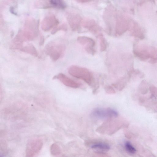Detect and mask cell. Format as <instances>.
I'll use <instances>...</instances> for the list:
<instances>
[{"label": "cell", "instance_id": "obj_1", "mask_svg": "<svg viewBox=\"0 0 157 157\" xmlns=\"http://www.w3.org/2000/svg\"><path fill=\"white\" fill-rule=\"evenodd\" d=\"M68 72L73 77L84 81L89 86H95L93 75L87 69L76 66H72L69 68Z\"/></svg>", "mask_w": 157, "mask_h": 157}, {"label": "cell", "instance_id": "obj_2", "mask_svg": "<svg viewBox=\"0 0 157 157\" xmlns=\"http://www.w3.org/2000/svg\"><path fill=\"white\" fill-rule=\"evenodd\" d=\"M66 49L65 45L58 40L52 41L45 47V52L51 59L56 61L63 55Z\"/></svg>", "mask_w": 157, "mask_h": 157}, {"label": "cell", "instance_id": "obj_3", "mask_svg": "<svg viewBox=\"0 0 157 157\" xmlns=\"http://www.w3.org/2000/svg\"><path fill=\"white\" fill-rule=\"evenodd\" d=\"M113 118L109 119L97 129V131L102 133L112 135L124 126L127 127L129 125L126 121L114 120Z\"/></svg>", "mask_w": 157, "mask_h": 157}, {"label": "cell", "instance_id": "obj_4", "mask_svg": "<svg viewBox=\"0 0 157 157\" xmlns=\"http://www.w3.org/2000/svg\"><path fill=\"white\" fill-rule=\"evenodd\" d=\"M91 115L92 117L97 119H109L117 117L118 113L116 111L111 108H97L92 111Z\"/></svg>", "mask_w": 157, "mask_h": 157}, {"label": "cell", "instance_id": "obj_5", "mask_svg": "<svg viewBox=\"0 0 157 157\" xmlns=\"http://www.w3.org/2000/svg\"><path fill=\"white\" fill-rule=\"evenodd\" d=\"M43 146V142L40 139H34L30 140L28 143L26 147V156H34L40 151Z\"/></svg>", "mask_w": 157, "mask_h": 157}, {"label": "cell", "instance_id": "obj_6", "mask_svg": "<svg viewBox=\"0 0 157 157\" xmlns=\"http://www.w3.org/2000/svg\"><path fill=\"white\" fill-rule=\"evenodd\" d=\"M53 79L58 80L65 85L71 88H80L81 86L80 83L74 81L62 73L55 75L53 77Z\"/></svg>", "mask_w": 157, "mask_h": 157}, {"label": "cell", "instance_id": "obj_7", "mask_svg": "<svg viewBox=\"0 0 157 157\" xmlns=\"http://www.w3.org/2000/svg\"><path fill=\"white\" fill-rule=\"evenodd\" d=\"M128 28V24L125 19L121 18L117 19L115 28L116 34L117 35H122L126 31Z\"/></svg>", "mask_w": 157, "mask_h": 157}, {"label": "cell", "instance_id": "obj_8", "mask_svg": "<svg viewBox=\"0 0 157 157\" xmlns=\"http://www.w3.org/2000/svg\"><path fill=\"white\" fill-rule=\"evenodd\" d=\"M91 148L97 150V153L100 154H105V152L108 151L110 149L109 146L103 143H98L94 144L91 146Z\"/></svg>", "mask_w": 157, "mask_h": 157}, {"label": "cell", "instance_id": "obj_9", "mask_svg": "<svg viewBox=\"0 0 157 157\" xmlns=\"http://www.w3.org/2000/svg\"><path fill=\"white\" fill-rule=\"evenodd\" d=\"M20 51L35 57L38 56V53L36 48L32 44H28L24 46Z\"/></svg>", "mask_w": 157, "mask_h": 157}, {"label": "cell", "instance_id": "obj_10", "mask_svg": "<svg viewBox=\"0 0 157 157\" xmlns=\"http://www.w3.org/2000/svg\"><path fill=\"white\" fill-rule=\"evenodd\" d=\"M77 41L80 44L85 46L91 44H95L92 38L85 36H80L77 38Z\"/></svg>", "mask_w": 157, "mask_h": 157}, {"label": "cell", "instance_id": "obj_11", "mask_svg": "<svg viewBox=\"0 0 157 157\" xmlns=\"http://www.w3.org/2000/svg\"><path fill=\"white\" fill-rule=\"evenodd\" d=\"M97 37L99 39L101 51L102 52L105 51L107 47V43L106 39L101 34H98Z\"/></svg>", "mask_w": 157, "mask_h": 157}, {"label": "cell", "instance_id": "obj_12", "mask_svg": "<svg viewBox=\"0 0 157 157\" xmlns=\"http://www.w3.org/2000/svg\"><path fill=\"white\" fill-rule=\"evenodd\" d=\"M50 151L51 154L54 156H57L61 154V149L58 145L54 143L50 147Z\"/></svg>", "mask_w": 157, "mask_h": 157}, {"label": "cell", "instance_id": "obj_13", "mask_svg": "<svg viewBox=\"0 0 157 157\" xmlns=\"http://www.w3.org/2000/svg\"><path fill=\"white\" fill-rule=\"evenodd\" d=\"M125 148L127 152L130 154H134L136 153V149L129 142H126Z\"/></svg>", "mask_w": 157, "mask_h": 157}, {"label": "cell", "instance_id": "obj_14", "mask_svg": "<svg viewBox=\"0 0 157 157\" xmlns=\"http://www.w3.org/2000/svg\"><path fill=\"white\" fill-rule=\"evenodd\" d=\"M51 4L56 7L64 8L66 7V5L62 0H50Z\"/></svg>", "mask_w": 157, "mask_h": 157}, {"label": "cell", "instance_id": "obj_15", "mask_svg": "<svg viewBox=\"0 0 157 157\" xmlns=\"http://www.w3.org/2000/svg\"><path fill=\"white\" fill-rule=\"evenodd\" d=\"M112 86L116 89L119 91L122 90L125 86V82L123 79H121L113 84Z\"/></svg>", "mask_w": 157, "mask_h": 157}, {"label": "cell", "instance_id": "obj_16", "mask_svg": "<svg viewBox=\"0 0 157 157\" xmlns=\"http://www.w3.org/2000/svg\"><path fill=\"white\" fill-rule=\"evenodd\" d=\"M95 45V44H90L85 46V51L89 54L94 55L96 52V51L94 48Z\"/></svg>", "mask_w": 157, "mask_h": 157}, {"label": "cell", "instance_id": "obj_17", "mask_svg": "<svg viewBox=\"0 0 157 157\" xmlns=\"http://www.w3.org/2000/svg\"><path fill=\"white\" fill-rule=\"evenodd\" d=\"M105 90L106 92L108 94H114L116 93L114 88L111 86H107L105 88Z\"/></svg>", "mask_w": 157, "mask_h": 157}, {"label": "cell", "instance_id": "obj_18", "mask_svg": "<svg viewBox=\"0 0 157 157\" xmlns=\"http://www.w3.org/2000/svg\"><path fill=\"white\" fill-rule=\"evenodd\" d=\"M77 1L78 2L85 3L88 2L90 0H77Z\"/></svg>", "mask_w": 157, "mask_h": 157}, {"label": "cell", "instance_id": "obj_19", "mask_svg": "<svg viewBox=\"0 0 157 157\" xmlns=\"http://www.w3.org/2000/svg\"><path fill=\"white\" fill-rule=\"evenodd\" d=\"M44 42V39H43V37H41V39H40V44L41 45H42Z\"/></svg>", "mask_w": 157, "mask_h": 157}, {"label": "cell", "instance_id": "obj_20", "mask_svg": "<svg viewBox=\"0 0 157 157\" xmlns=\"http://www.w3.org/2000/svg\"></svg>", "mask_w": 157, "mask_h": 157}]
</instances>
